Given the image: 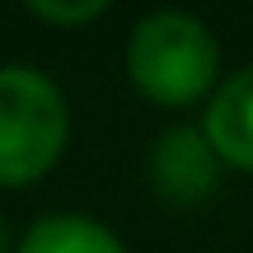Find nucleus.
<instances>
[{
  "instance_id": "1",
  "label": "nucleus",
  "mask_w": 253,
  "mask_h": 253,
  "mask_svg": "<svg viewBox=\"0 0 253 253\" xmlns=\"http://www.w3.org/2000/svg\"><path fill=\"white\" fill-rule=\"evenodd\" d=\"M126 71H131L136 89L150 94L155 103H192L216 84L220 47L202 19L160 9L136 24L131 42H126Z\"/></svg>"
},
{
  "instance_id": "2",
  "label": "nucleus",
  "mask_w": 253,
  "mask_h": 253,
  "mask_svg": "<svg viewBox=\"0 0 253 253\" xmlns=\"http://www.w3.org/2000/svg\"><path fill=\"white\" fill-rule=\"evenodd\" d=\"M66 99L33 66H0V188L42 178L66 150Z\"/></svg>"
},
{
  "instance_id": "3",
  "label": "nucleus",
  "mask_w": 253,
  "mask_h": 253,
  "mask_svg": "<svg viewBox=\"0 0 253 253\" xmlns=\"http://www.w3.org/2000/svg\"><path fill=\"white\" fill-rule=\"evenodd\" d=\"M216 173H220V155L211 150L207 131L173 126V131L160 136V145H155V183H160L164 197L197 202L216 188Z\"/></svg>"
},
{
  "instance_id": "4",
  "label": "nucleus",
  "mask_w": 253,
  "mask_h": 253,
  "mask_svg": "<svg viewBox=\"0 0 253 253\" xmlns=\"http://www.w3.org/2000/svg\"><path fill=\"white\" fill-rule=\"evenodd\" d=\"M207 141L220 160L239 164V169H253V66L239 75H230L216 89L207 108Z\"/></svg>"
},
{
  "instance_id": "5",
  "label": "nucleus",
  "mask_w": 253,
  "mask_h": 253,
  "mask_svg": "<svg viewBox=\"0 0 253 253\" xmlns=\"http://www.w3.org/2000/svg\"><path fill=\"white\" fill-rule=\"evenodd\" d=\"M19 253H122V244L89 216H47L24 235Z\"/></svg>"
},
{
  "instance_id": "6",
  "label": "nucleus",
  "mask_w": 253,
  "mask_h": 253,
  "mask_svg": "<svg viewBox=\"0 0 253 253\" xmlns=\"http://www.w3.org/2000/svg\"><path fill=\"white\" fill-rule=\"evenodd\" d=\"M103 0H80V5H56V0H33V5H28V14L33 19H47V24H84V19H99L103 14Z\"/></svg>"
},
{
  "instance_id": "7",
  "label": "nucleus",
  "mask_w": 253,
  "mask_h": 253,
  "mask_svg": "<svg viewBox=\"0 0 253 253\" xmlns=\"http://www.w3.org/2000/svg\"><path fill=\"white\" fill-rule=\"evenodd\" d=\"M9 249V235H5V220H0V253Z\"/></svg>"
}]
</instances>
